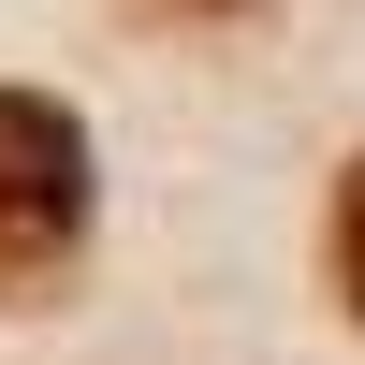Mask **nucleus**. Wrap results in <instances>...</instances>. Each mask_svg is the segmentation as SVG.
<instances>
[{
    "label": "nucleus",
    "instance_id": "f03ea898",
    "mask_svg": "<svg viewBox=\"0 0 365 365\" xmlns=\"http://www.w3.org/2000/svg\"><path fill=\"white\" fill-rule=\"evenodd\" d=\"M336 292H351V322H365V161L336 175Z\"/></svg>",
    "mask_w": 365,
    "mask_h": 365
},
{
    "label": "nucleus",
    "instance_id": "f257e3e1",
    "mask_svg": "<svg viewBox=\"0 0 365 365\" xmlns=\"http://www.w3.org/2000/svg\"><path fill=\"white\" fill-rule=\"evenodd\" d=\"M88 205H103L88 117L44 103V88H0V292H44L88 249Z\"/></svg>",
    "mask_w": 365,
    "mask_h": 365
},
{
    "label": "nucleus",
    "instance_id": "7ed1b4c3",
    "mask_svg": "<svg viewBox=\"0 0 365 365\" xmlns=\"http://www.w3.org/2000/svg\"><path fill=\"white\" fill-rule=\"evenodd\" d=\"M146 15H249V0H146Z\"/></svg>",
    "mask_w": 365,
    "mask_h": 365
}]
</instances>
